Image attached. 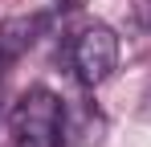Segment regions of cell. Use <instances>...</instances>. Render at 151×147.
<instances>
[{
    "instance_id": "277c9868",
    "label": "cell",
    "mask_w": 151,
    "mask_h": 147,
    "mask_svg": "<svg viewBox=\"0 0 151 147\" xmlns=\"http://www.w3.org/2000/svg\"><path fill=\"white\" fill-rule=\"evenodd\" d=\"M57 147H61V143H57Z\"/></svg>"
},
{
    "instance_id": "6da1fadb",
    "label": "cell",
    "mask_w": 151,
    "mask_h": 147,
    "mask_svg": "<svg viewBox=\"0 0 151 147\" xmlns=\"http://www.w3.org/2000/svg\"><path fill=\"white\" fill-rule=\"evenodd\" d=\"M8 131L17 147H57L65 135V102L45 86H33L17 98L8 115Z\"/></svg>"
},
{
    "instance_id": "7a4b0ae2",
    "label": "cell",
    "mask_w": 151,
    "mask_h": 147,
    "mask_svg": "<svg viewBox=\"0 0 151 147\" xmlns=\"http://www.w3.org/2000/svg\"><path fill=\"white\" fill-rule=\"evenodd\" d=\"M70 66H74L82 86H102L114 74V66H119V37H114V29H106L98 21L78 29V37L70 41Z\"/></svg>"
},
{
    "instance_id": "3957f363",
    "label": "cell",
    "mask_w": 151,
    "mask_h": 147,
    "mask_svg": "<svg viewBox=\"0 0 151 147\" xmlns=\"http://www.w3.org/2000/svg\"><path fill=\"white\" fill-rule=\"evenodd\" d=\"M41 24H45L41 17H8V21H0V53L8 57V66L37 41Z\"/></svg>"
}]
</instances>
